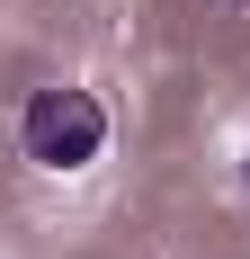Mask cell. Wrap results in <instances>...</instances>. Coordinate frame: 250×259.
<instances>
[{"instance_id":"1","label":"cell","mask_w":250,"mask_h":259,"mask_svg":"<svg viewBox=\"0 0 250 259\" xmlns=\"http://www.w3.org/2000/svg\"><path fill=\"white\" fill-rule=\"evenodd\" d=\"M18 152L36 161V170H54V179L90 170V161L107 152V107H99V90H72V80L27 90V107H18Z\"/></svg>"},{"instance_id":"3","label":"cell","mask_w":250,"mask_h":259,"mask_svg":"<svg viewBox=\"0 0 250 259\" xmlns=\"http://www.w3.org/2000/svg\"><path fill=\"white\" fill-rule=\"evenodd\" d=\"M215 9H232V0H215Z\"/></svg>"},{"instance_id":"2","label":"cell","mask_w":250,"mask_h":259,"mask_svg":"<svg viewBox=\"0 0 250 259\" xmlns=\"http://www.w3.org/2000/svg\"><path fill=\"white\" fill-rule=\"evenodd\" d=\"M241 179H250V152H241Z\"/></svg>"}]
</instances>
